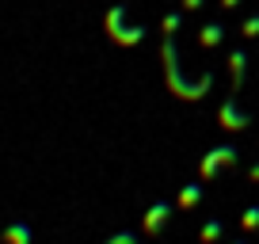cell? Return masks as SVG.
<instances>
[{"label": "cell", "mask_w": 259, "mask_h": 244, "mask_svg": "<svg viewBox=\"0 0 259 244\" xmlns=\"http://www.w3.org/2000/svg\"><path fill=\"white\" fill-rule=\"evenodd\" d=\"M183 4H187V8H198V4H202V0H183Z\"/></svg>", "instance_id": "5bb4252c"}, {"label": "cell", "mask_w": 259, "mask_h": 244, "mask_svg": "<svg viewBox=\"0 0 259 244\" xmlns=\"http://www.w3.org/2000/svg\"><path fill=\"white\" fill-rule=\"evenodd\" d=\"M168 214H171L168 202H153V206H149V214H145V233H160V225L168 221Z\"/></svg>", "instance_id": "277c9868"}, {"label": "cell", "mask_w": 259, "mask_h": 244, "mask_svg": "<svg viewBox=\"0 0 259 244\" xmlns=\"http://www.w3.org/2000/svg\"><path fill=\"white\" fill-rule=\"evenodd\" d=\"M233 244H248V240H233Z\"/></svg>", "instance_id": "2e32d148"}, {"label": "cell", "mask_w": 259, "mask_h": 244, "mask_svg": "<svg viewBox=\"0 0 259 244\" xmlns=\"http://www.w3.org/2000/svg\"><path fill=\"white\" fill-rule=\"evenodd\" d=\"M218 38H221V27H206V34H202V42H206V46H213Z\"/></svg>", "instance_id": "8fae6325"}, {"label": "cell", "mask_w": 259, "mask_h": 244, "mask_svg": "<svg viewBox=\"0 0 259 244\" xmlns=\"http://www.w3.org/2000/svg\"><path fill=\"white\" fill-rule=\"evenodd\" d=\"M221 4H225V8H233V4H240V0H221Z\"/></svg>", "instance_id": "9a60e30c"}, {"label": "cell", "mask_w": 259, "mask_h": 244, "mask_svg": "<svg viewBox=\"0 0 259 244\" xmlns=\"http://www.w3.org/2000/svg\"><path fill=\"white\" fill-rule=\"evenodd\" d=\"M164 65H168V84H171V92H179V96H187V99H198V96H206V88H210L213 80H202V84H187L183 76H179V61H176V46H164Z\"/></svg>", "instance_id": "6da1fadb"}, {"label": "cell", "mask_w": 259, "mask_h": 244, "mask_svg": "<svg viewBox=\"0 0 259 244\" xmlns=\"http://www.w3.org/2000/svg\"><path fill=\"white\" fill-rule=\"evenodd\" d=\"M248 176H251V183H255V179H259V164H251V168H248Z\"/></svg>", "instance_id": "4fadbf2b"}, {"label": "cell", "mask_w": 259, "mask_h": 244, "mask_svg": "<svg viewBox=\"0 0 259 244\" xmlns=\"http://www.w3.org/2000/svg\"><path fill=\"white\" fill-rule=\"evenodd\" d=\"M244 34H248V38H255V34H259V19H248V23H244Z\"/></svg>", "instance_id": "7c38bea8"}, {"label": "cell", "mask_w": 259, "mask_h": 244, "mask_svg": "<svg viewBox=\"0 0 259 244\" xmlns=\"http://www.w3.org/2000/svg\"><path fill=\"white\" fill-rule=\"evenodd\" d=\"M218 118H221V126H225V130H244V126L251 122V114L236 111V103H225V107L218 111Z\"/></svg>", "instance_id": "3957f363"}, {"label": "cell", "mask_w": 259, "mask_h": 244, "mask_svg": "<svg viewBox=\"0 0 259 244\" xmlns=\"http://www.w3.org/2000/svg\"><path fill=\"white\" fill-rule=\"evenodd\" d=\"M31 240H34V233H31V225H23V221H16V225L4 229V244H31Z\"/></svg>", "instance_id": "5b68a950"}, {"label": "cell", "mask_w": 259, "mask_h": 244, "mask_svg": "<svg viewBox=\"0 0 259 244\" xmlns=\"http://www.w3.org/2000/svg\"><path fill=\"white\" fill-rule=\"evenodd\" d=\"M221 233H225V221H221V218H213L210 225L202 229V236H198V240H202V244H213V240H218Z\"/></svg>", "instance_id": "ba28073f"}, {"label": "cell", "mask_w": 259, "mask_h": 244, "mask_svg": "<svg viewBox=\"0 0 259 244\" xmlns=\"http://www.w3.org/2000/svg\"><path fill=\"white\" fill-rule=\"evenodd\" d=\"M240 225H244V229H259V202H255V206H248V210H244Z\"/></svg>", "instance_id": "9c48e42d"}, {"label": "cell", "mask_w": 259, "mask_h": 244, "mask_svg": "<svg viewBox=\"0 0 259 244\" xmlns=\"http://www.w3.org/2000/svg\"><path fill=\"white\" fill-rule=\"evenodd\" d=\"M107 244H138V236H134V233H114Z\"/></svg>", "instance_id": "30bf717a"}, {"label": "cell", "mask_w": 259, "mask_h": 244, "mask_svg": "<svg viewBox=\"0 0 259 244\" xmlns=\"http://www.w3.org/2000/svg\"><path fill=\"white\" fill-rule=\"evenodd\" d=\"M198 202H202V187H198V183H187L183 195H179V206L187 210V206H198Z\"/></svg>", "instance_id": "52a82bcc"}, {"label": "cell", "mask_w": 259, "mask_h": 244, "mask_svg": "<svg viewBox=\"0 0 259 244\" xmlns=\"http://www.w3.org/2000/svg\"><path fill=\"white\" fill-rule=\"evenodd\" d=\"M229 69H233V88H240V84H244V69H248V57H244V50H236V54H233Z\"/></svg>", "instance_id": "8992f818"}, {"label": "cell", "mask_w": 259, "mask_h": 244, "mask_svg": "<svg viewBox=\"0 0 259 244\" xmlns=\"http://www.w3.org/2000/svg\"><path fill=\"white\" fill-rule=\"evenodd\" d=\"M240 160V149L236 145H218V149H210V156L202 160V176L210 179L213 172H218V164H225V168H233V164Z\"/></svg>", "instance_id": "7a4b0ae2"}]
</instances>
